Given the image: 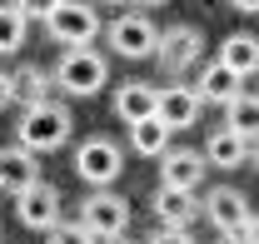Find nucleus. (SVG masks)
I'll return each instance as SVG.
<instances>
[{
    "instance_id": "nucleus-1",
    "label": "nucleus",
    "mask_w": 259,
    "mask_h": 244,
    "mask_svg": "<svg viewBox=\"0 0 259 244\" xmlns=\"http://www.w3.org/2000/svg\"><path fill=\"white\" fill-rule=\"evenodd\" d=\"M55 85H60L70 100H90V95L105 90V55L100 50H90V45H65L60 50V60H55Z\"/></svg>"
},
{
    "instance_id": "nucleus-2",
    "label": "nucleus",
    "mask_w": 259,
    "mask_h": 244,
    "mask_svg": "<svg viewBox=\"0 0 259 244\" xmlns=\"http://www.w3.org/2000/svg\"><path fill=\"white\" fill-rule=\"evenodd\" d=\"M70 135H75V120H70V110H65V105H55V100L30 105V110L20 115V125H15V140H20L25 150H35V154L70 145Z\"/></svg>"
},
{
    "instance_id": "nucleus-3",
    "label": "nucleus",
    "mask_w": 259,
    "mask_h": 244,
    "mask_svg": "<svg viewBox=\"0 0 259 244\" xmlns=\"http://www.w3.org/2000/svg\"><path fill=\"white\" fill-rule=\"evenodd\" d=\"M120 170H125V150H120L110 135H90V140H80V150H75V175H80L85 184L110 189V184L120 180Z\"/></svg>"
},
{
    "instance_id": "nucleus-4",
    "label": "nucleus",
    "mask_w": 259,
    "mask_h": 244,
    "mask_svg": "<svg viewBox=\"0 0 259 244\" xmlns=\"http://www.w3.org/2000/svg\"><path fill=\"white\" fill-rule=\"evenodd\" d=\"M45 35L60 40V45H90L100 35V15L90 0H60L50 15H45Z\"/></svg>"
},
{
    "instance_id": "nucleus-5",
    "label": "nucleus",
    "mask_w": 259,
    "mask_h": 244,
    "mask_svg": "<svg viewBox=\"0 0 259 244\" xmlns=\"http://www.w3.org/2000/svg\"><path fill=\"white\" fill-rule=\"evenodd\" d=\"M110 50L125 55V60H150L160 50V25L145 10H130L120 20H110Z\"/></svg>"
},
{
    "instance_id": "nucleus-6",
    "label": "nucleus",
    "mask_w": 259,
    "mask_h": 244,
    "mask_svg": "<svg viewBox=\"0 0 259 244\" xmlns=\"http://www.w3.org/2000/svg\"><path fill=\"white\" fill-rule=\"evenodd\" d=\"M80 219L95 229L100 239H115V234L130 229V199L115 194V189H95V194L80 199Z\"/></svg>"
},
{
    "instance_id": "nucleus-7",
    "label": "nucleus",
    "mask_w": 259,
    "mask_h": 244,
    "mask_svg": "<svg viewBox=\"0 0 259 244\" xmlns=\"http://www.w3.org/2000/svg\"><path fill=\"white\" fill-rule=\"evenodd\" d=\"M204 219H209L220 234H244V224L254 219L249 194H244V189H229V184L209 189V194H204Z\"/></svg>"
},
{
    "instance_id": "nucleus-8",
    "label": "nucleus",
    "mask_w": 259,
    "mask_h": 244,
    "mask_svg": "<svg viewBox=\"0 0 259 244\" xmlns=\"http://www.w3.org/2000/svg\"><path fill=\"white\" fill-rule=\"evenodd\" d=\"M199 55H204V35L194 30V25H169V30H160L155 60L164 65V75H185L190 65H199Z\"/></svg>"
},
{
    "instance_id": "nucleus-9",
    "label": "nucleus",
    "mask_w": 259,
    "mask_h": 244,
    "mask_svg": "<svg viewBox=\"0 0 259 244\" xmlns=\"http://www.w3.org/2000/svg\"><path fill=\"white\" fill-rule=\"evenodd\" d=\"M15 214H20L25 229H45V234H50V229L60 224V189L45 184V180L30 184L25 194H15Z\"/></svg>"
},
{
    "instance_id": "nucleus-10",
    "label": "nucleus",
    "mask_w": 259,
    "mask_h": 244,
    "mask_svg": "<svg viewBox=\"0 0 259 244\" xmlns=\"http://www.w3.org/2000/svg\"><path fill=\"white\" fill-rule=\"evenodd\" d=\"M204 170H209L204 150H164L160 154V184H169V189H199Z\"/></svg>"
},
{
    "instance_id": "nucleus-11",
    "label": "nucleus",
    "mask_w": 259,
    "mask_h": 244,
    "mask_svg": "<svg viewBox=\"0 0 259 244\" xmlns=\"http://www.w3.org/2000/svg\"><path fill=\"white\" fill-rule=\"evenodd\" d=\"M30 184H40V159H35V150H25V145L15 140V145L0 150V189L25 194Z\"/></svg>"
},
{
    "instance_id": "nucleus-12",
    "label": "nucleus",
    "mask_w": 259,
    "mask_h": 244,
    "mask_svg": "<svg viewBox=\"0 0 259 244\" xmlns=\"http://www.w3.org/2000/svg\"><path fill=\"white\" fill-rule=\"evenodd\" d=\"M199 214H204V205L194 199V189H169V184H160V194H155V219H160V224L194 229Z\"/></svg>"
},
{
    "instance_id": "nucleus-13",
    "label": "nucleus",
    "mask_w": 259,
    "mask_h": 244,
    "mask_svg": "<svg viewBox=\"0 0 259 244\" xmlns=\"http://www.w3.org/2000/svg\"><path fill=\"white\" fill-rule=\"evenodd\" d=\"M199 110H204V95L190 90V85H169V90H160V115L169 130H190L194 120H199Z\"/></svg>"
},
{
    "instance_id": "nucleus-14",
    "label": "nucleus",
    "mask_w": 259,
    "mask_h": 244,
    "mask_svg": "<svg viewBox=\"0 0 259 244\" xmlns=\"http://www.w3.org/2000/svg\"><path fill=\"white\" fill-rule=\"evenodd\" d=\"M155 110H160V90H155L150 80H125V85L115 90V120L135 125V120H150Z\"/></svg>"
},
{
    "instance_id": "nucleus-15",
    "label": "nucleus",
    "mask_w": 259,
    "mask_h": 244,
    "mask_svg": "<svg viewBox=\"0 0 259 244\" xmlns=\"http://www.w3.org/2000/svg\"><path fill=\"white\" fill-rule=\"evenodd\" d=\"M239 80H244V75H234L225 60H209L204 70H199L194 90L204 95V105H229V100H239V95H244V90H239Z\"/></svg>"
},
{
    "instance_id": "nucleus-16",
    "label": "nucleus",
    "mask_w": 259,
    "mask_h": 244,
    "mask_svg": "<svg viewBox=\"0 0 259 244\" xmlns=\"http://www.w3.org/2000/svg\"><path fill=\"white\" fill-rule=\"evenodd\" d=\"M204 159H209V165H220V170H239V165L249 159V140H244L239 130H229V125H225V130H214V135H209Z\"/></svg>"
},
{
    "instance_id": "nucleus-17",
    "label": "nucleus",
    "mask_w": 259,
    "mask_h": 244,
    "mask_svg": "<svg viewBox=\"0 0 259 244\" xmlns=\"http://www.w3.org/2000/svg\"><path fill=\"white\" fill-rule=\"evenodd\" d=\"M220 60H225L234 75H259V35L234 30L225 45H220Z\"/></svg>"
},
{
    "instance_id": "nucleus-18",
    "label": "nucleus",
    "mask_w": 259,
    "mask_h": 244,
    "mask_svg": "<svg viewBox=\"0 0 259 244\" xmlns=\"http://www.w3.org/2000/svg\"><path fill=\"white\" fill-rule=\"evenodd\" d=\"M169 135H175V130H169L160 115H150V120H135V125H130V145H135L140 154H150V159H160V154L169 150Z\"/></svg>"
},
{
    "instance_id": "nucleus-19",
    "label": "nucleus",
    "mask_w": 259,
    "mask_h": 244,
    "mask_svg": "<svg viewBox=\"0 0 259 244\" xmlns=\"http://www.w3.org/2000/svg\"><path fill=\"white\" fill-rule=\"evenodd\" d=\"M50 85H55V75H45L40 65H20L15 70V100L30 110V105H45L50 100Z\"/></svg>"
},
{
    "instance_id": "nucleus-20",
    "label": "nucleus",
    "mask_w": 259,
    "mask_h": 244,
    "mask_svg": "<svg viewBox=\"0 0 259 244\" xmlns=\"http://www.w3.org/2000/svg\"><path fill=\"white\" fill-rule=\"evenodd\" d=\"M225 115H229V130H239L244 140H259V95H239V100H229Z\"/></svg>"
},
{
    "instance_id": "nucleus-21",
    "label": "nucleus",
    "mask_w": 259,
    "mask_h": 244,
    "mask_svg": "<svg viewBox=\"0 0 259 244\" xmlns=\"http://www.w3.org/2000/svg\"><path fill=\"white\" fill-rule=\"evenodd\" d=\"M25 45V15L15 5H0V55H15Z\"/></svg>"
},
{
    "instance_id": "nucleus-22",
    "label": "nucleus",
    "mask_w": 259,
    "mask_h": 244,
    "mask_svg": "<svg viewBox=\"0 0 259 244\" xmlns=\"http://www.w3.org/2000/svg\"><path fill=\"white\" fill-rule=\"evenodd\" d=\"M50 244H100V234L85 224V219H70V224L60 219V224L50 229Z\"/></svg>"
},
{
    "instance_id": "nucleus-23",
    "label": "nucleus",
    "mask_w": 259,
    "mask_h": 244,
    "mask_svg": "<svg viewBox=\"0 0 259 244\" xmlns=\"http://www.w3.org/2000/svg\"><path fill=\"white\" fill-rule=\"evenodd\" d=\"M55 5H60V0H15V10H20L25 20H45Z\"/></svg>"
},
{
    "instance_id": "nucleus-24",
    "label": "nucleus",
    "mask_w": 259,
    "mask_h": 244,
    "mask_svg": "<svg viewBox=\"0 0 259 244\" xmlns=\"http://www.w3.org/2000/svg\"><path fill=\"white\" fill-rule=\"evenodd\" d=\"M150 244H194V234L190 229H175V224H160V234H155Z\"/></svg>"
},
{
    "instance_id": "nucleus-25",
    "label": "nucleus",
    "mask_w": 259,
    "mask_h": 244,
    "mask_svg": "<svg viewBox=\"0 0 259 244\" xmlns=\"http://www.w3.org/2000/svg\"><path fill=\"white\" fill-rule=\"evenodd\" d=\"M10 100H15V75H10V70H0V110H5Z\"/></svg>"
},
{
    "instance_id": "nucleus-26",
    "label": "nucleus",
    "mask_w": 259,
    "mask_h": 244,
    "mask_svg": "<svg viewBox=\"0 0 259 244\" xmlns=\"http://www.w3.org/2000/svg\"><path fill=\"white\" fill-rule=\"evenodd\" d=\"M244 244H259V214L249 219V224H244Z\"/></svg>"
},
{
    "instance_id": "nucleus-27",
    "label": "nucleus",
    "mask_w": 259,
    "mask_h": 244,
    "mask_svg": "<svg viewBox=\"0 0 259 244\" xmlns=\"http://www.w3.org/2000/svg\"><path fill=\"white\" fill-rule=\"evenodd\" d=\"M234 10H244V15H259V0H229Z\"/></svg>"
},
{
    "instance_id": "nucleus-28",
    "label": "nucleus",
    "mask_w": 259,
    "mask_h": 244,
    "mask_svg": "<svg viewBox=\"0 0 259 244\" xmlns=\"http://www.w3.org/2000/svg\"><path fill=\"white\" fill-rule=\"evenodd\" d=\"M214 244H244V234H220Z\"/></svg>"
},
{
    "instance_id": "nucleus-29",
    "label": "nucleus",
    "mask_w": 259,
    "mask_h": 244,
    "mask_svg": "<svg viewBox=\"0 0 259 244\" xmlns=\"http://www.w3.org/2000/svg\"><path fill=\"white\" fill-rule=\"evenodd\" d=\"M105 244H135V239H125V234H115V239H105Z\"/></svg>"
},
{
    "instance_id": "nucleus-30",
    "label": "nucleus",
    "mask_w": 259,
    "mask_h": 244,
    "mask_svg": "<svg viewBox=\"0 0 259 244\" xmlns=\"http://www.w3.org/2000/svg\"><path fill=\"white\" fill-rule=\"evenodd\" d=\"M140 5H169V0H140Z\"/></svg>"
},
{
    "instance_id": "nucleus-31",
    "label": "nucleus",
    "mask_w": 259,
    "mask_h": 244,
    "mask_svg": "<svg viewBox=\"0 0 259 244\" xmlns=\"http://www.w3.org/2000/svg\"><path fill=\"white\" fill-rule=\"evenodd\" d=\"M110 5H125V0H110Z\"/></svg>"
},
{
    "instance_id": "nucleus-32",
    "label": "nucleus",
    "mask_w": 259,
    "mask_h": 244,
    "mask_svg": "<svg viewBox=\"0 0 259 244\" xmlns=\"http://www.w3.org/2000/svg\"><path fill=\"white\" fill-rule=\"evenodd\" d=\"M254 165H259V150H254Z\"/></svg>"
}]
</instances>
